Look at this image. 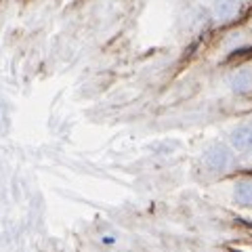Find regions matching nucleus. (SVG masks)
Listing matches in <instances>:
<instances>
[{"label":"nucleus","mask_w":252,"mask_h":252,"mask_svg":"<svg viewBox=\"0 0 252 252\" xmlns=\"http://www.w3.org/2000/svg\"><path fill=\"white\" fill-rule=\"evenodd\" d=\"M229 141L235 152H250L252 149V124L235 126L229 135Z\"/></svg>","instance_id":"2"},{"label":"nucleus","mask_w":252,"mask_h":252,"mask_svg":"<svg viewBox=\"0 0 252 252\" xmlns=\"http://www.w3.org/2000/svg\"><path fill=\"white\" fill-rule=\"evenodd\" d=\"M227 84H229V89L238 94H244L252 91V67H240L235 69V72L227 78Z\"/></svg>","instance_id":"3"},{"label":"nucleus","mask_w":252,"mask_h":252,"mask_svg":"<svg viewBox=\"0 0 252 252\" xmlns=\"http://www.w3.org/2000/svg\"><path fill=\"white\" fill-rule=\"evenodd\" d=\"M202 164L212 175H223L231 168L233 152L225 143H210L202 154Z\"/></svg>","instance_id":"1"},{"label":"nucleus","mask_w":252,"mask_h":252,"mask_svg":"<svg viewBox=\"0 0 252 252\" xmlns=\"http://www.w3.org/2000/svg\"><path fill=\"white\" fill-rule=\"evenodd\" d=\"M233 200H235V204H240V206H252V179L235 183Z\"/></svg>","instance_id":"5"},{"label":"nucleus","mask_w":252,"mask_h":252,"mask_svg":"<svg viewBox=\"0 0 252 252\" xmlns=\"http://www.w3.org/2000/svg\"><path fill=\"white\" fill-rule=\"evenodd\" d=\"M240 2L242 0H215L212 2V17L220 23L231 21L240 11Z\"/></svg>","instance_id":"4"}]
</instances>
